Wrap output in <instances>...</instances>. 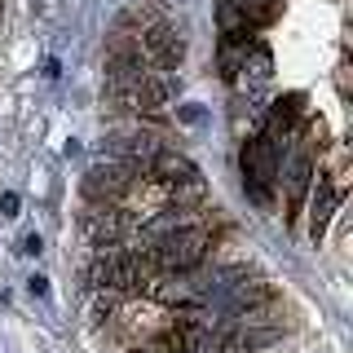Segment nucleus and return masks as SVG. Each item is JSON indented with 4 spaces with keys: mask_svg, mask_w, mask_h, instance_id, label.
<instances>
[{
    "mask_svg": "<svg viewBox=\"0 0 353 353\" xmlns=\"http://www.w3.org/2000/svg\"><path fill=\"white\" fill-rule=\"evenodd\" d=\"M132 185H137V172L119 159H106V163H93L84 176H80V190L88 203H119Z\"/></svg>",
    "mask_w": 353,
    "mask_h": 353,
    "instance_id": "3",
    "label": "nucleus"
},
{
    "mask_svg": "<svg viewBox=\"0 0 353 353\" xmlns=\"http://www.w3.org/2000/svg\"><path fill=\"white\" fill-rule=\"evenodd\" d=\"M216 27H221V36H225V40H248L252 18L243 14L234 0H216Z\"/></svg>",
    "mask_w": 353,
    "mask_h": 353,
    "instance_id": "10",
    "label": "nucleus"
},
{
    "mask_svg": "<svg viewBox=\"0 0 353 353\" xmlns=\"http://www.w3.org/2000/svg\"><path fill=\"white\" fill-rule=\"evenodd\" d=\"M279 181H283V203L301 208L309 181H314V154H309V150H292L287 159H279Z\"/></svg>",
    "mask_w": 353,
    "mask_h": 353,
    "instance_id": "6",
    "label": "nucleus"
},
{
    "mask_svg": "<svg viewBox=\"0 0 353 353\" xmlns=\"http://www.w3.org/2000/svg\"><path fill=\"white\" fill-rule=\"evenodd\" d=\"M203 252H208V225L194 221V225L172 230V234H163L159 243H150L146 256L168 274H190L194 265H203Z\"/></svg>",
    "mask_w": 353,
    "mask_h": 353,
    "instance_id": "2",
    "label": "nucleus"
},
{
    "mask_svg": "<svg viewBox=\"0 0 353 353\" xmlns=\"http://www.w3.org/2000/svg\"><path fill=\"white\" fill-rule=\"evenodd\" d=\"M150 172L159 176V181H181V176H194L199 168L185 159L181 150H163L159 146V150H154V159H150Z\"/></svg>",
    "mask_w": 353,
    "mask_h": 353,
    "instance_id": "9",
    "label": "nucleus"
},
{
    "mask_svg": "<svg viewBox=\"0 0 353 353\" xmlns=\"http://www.w3.org/2000/svg\"><path fill=\"white\" fill-rule=\"evenodd\" d=\"M40 252H44V234H40V230H22V239H18V256L40 261Z\"/></svg>",
    "mask_w": 353,
    "mask_h": 353,
    "instance_id": "13",
    "label": "nucleus"
},
{
    "mask_svg": "<svg viewBox=\"0 0 353 353\" xmlns=\"http://www.w3.org/2000/svg\"><path fill=\"white\" fill-rule=\"evenodd\" d=\"M80 230H84L88 248H106V243H119V239H124L128 216L119 212L115 203H93V208L80 216Z\"/></svg>",
    "mask_w": 353,
    "mask_h": 353,
    "instance_id": "5",
    "label": "nucleus"
},
{
    "mask_svg": "<svg viewBox=\"0 0 353 353\" xmlns=\"http://www.w3.org/2000/svg\"><path fill=\"white\" fill-rule=\"evenodd\" d=\"M44 75H49V80H58V75H62V62L49 58V62H44Z\"/></svg>",
    "mask_w": 353,
    "mask_h": 353,
    "instance_id": "17",
    "label": "nucleus"
},
{
    "mask_svg": "<svg viewBox=\"0 0 353 353\" xmlns=\"http://www.w3.org/2000/svg\"><path fill=\"white\" fill-rule=\"evenodd\" d=\"M146 53L154 62H159V71H176V66H181V58H185V40L176 36L172 27H150L146 31Z\"/></svg>",
    "mask_w": 353,
    "mask_h": 353,
    "instance_id": "8",
    "label": "nucleus"
},
{
    "mask_svg": "<svg viewBox=\"0 0 353 353\" xmlns=\"http://www.w3.org/2000/svg\"><path fill=\"white\" fill-rule=\"evenodd\" d=\"M22 287H27V296H36V301H44V296H49V279H44V274H31Z\"/></svg>",
    "mask_w": 353,
    "mask_h": 353,
    "instance_id": "16",
    "label": "nucleus"
},
{
    "mask_svg": "<svg viewBox=\"0 0 353 353\" xmlns=\"http://www.w3.org/2000/svg\"><path fill=\"white\" fill-rule=\"evenodd\" d=\"M279 141L270 137V132H252L248 141H243V154H239V163H243V185H248V194H252V203H270V190H274V181H279Z\"/></svg>",
    "mask_w": 353,
    "mask_h": 353,
    "instance_id": "1",
    "label": "nucleus"
},
{
    "mask_svg": "<svg viewBox=\"0 0 353 353\" xmlns=\"http://www.w3.org/2000/svg\"><path fill=\"white\" fill-rule=\"evenodd\" d=\"M305 199H309V239L318 243V239L327 234L331 216H336V212H340V203H345V190H340V185L331 181L327 172H318V168H314V181H309Z\"/></svg>",
    "mask_w": 353,
    "mask_h": 353,
    "instance_id": "4",
    "label": "nucleus"
},
{
    "mask_svg": "<svg viewBox=\"0 0 353 353\" xmlns=\"http://www.w3.org/2000/svg\"><path fill=\"white\" fill-rule=\"evenodd\" d=\"M172 115H176V124H185V128H203L208 124V106L203 102H181V106H168Z\"/></svg>",
    "mask_w": 353,
    "mask_h": 353,
    "instance_id": "12",
    "label": "nucleus"
},
{
    "mask_svg": "<svg viewBox=\"0 0 353 353\" xmlns=\"http://www.w3.org/2000/svg\"><path fill=\"white\" fill-rule=\"evenodd\" d=\"M176 88H181V80H176V71H146L137 84V106L150 110V115H163V110L172 106Z\"/></svg>",
    "mask_w": 353,
    "mask_h": 353,
    "instance_id": "7",
    "label": "nucleus"
},
{
    "mask_svg": "<svg viewBox=\"0 0 353 353\" xmlns=\"http://www.w3.org/2000/svg\"><path fill=\"white\" fill-rule=\"evenodd\" d=\"M216 353H252V345H248L243 331H234V336H221V349Z\"/></svg>",
    "mask_w": 353,
    "mask_h": 353,
    "instance_id": "15",
    "label": "nucleus"
},
{
    "mask_svg": "<svg viewBox=\"0 0 353 353\" xmlns=\"http://www.w3.org/2000/svg\"><path fill=\"white\" fill-rule=\"evenodd\" d=\"M243 53H248V40H221V75H225V80L239 75Z\"/></svg>",
    "mask_w": 353,
    "mask_h": 353,
    "instance_id": "11",
    "label": "nucleus"
},
{
    "mask_svg": "<svg viewBox=\"0 0 353 353\" xmlns=\"http://www.w3.org/2000/svg\"><path fill=\"white\" fill-rule=\"evenodd\" d=\"M18 212H22V194H18V190H0V216L14 221Z\"/></svg>",
    "mask_w": 353,
    "mask_h": 353,
    "instance_id": "14",
    "label": "nucleus"
}]
</instances>
